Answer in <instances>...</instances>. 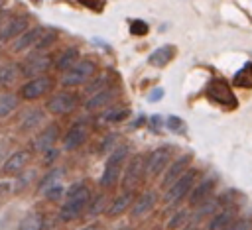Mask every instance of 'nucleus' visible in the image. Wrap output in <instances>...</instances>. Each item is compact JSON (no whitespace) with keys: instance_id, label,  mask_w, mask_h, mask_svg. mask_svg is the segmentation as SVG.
Instances as JSON below:
<instances>
[{"instance_id":"nucleus-25","label":"nucleus","mask_w":252,"mask_h":230,"mask_svg":"<svg viewBox=\"0 0 252 230\" xmlns=\"http://www.w3.org/2000/svg\"><path fill=\"white\" fill-rule=\"evenodd\" d=\"M112 85H116V77H114L110 71H98V73L83 86L81 96H83V100H85V98H89V96H93V94H96V92H100V90H104V88H108V86H112Z\"/></svg>"},{"instance_id":"nucleus-34","label":"nucleus","mask_w":252,"mask_h":230,"mask_svg":"<svg viewBox=\"0 0 252 230\" xmlns=\"http://www.w3.org/2000/svg\"><path fill=\"white\" fill-rule=\"evenodd\" d=\"M39 173V167L35 169V167H28L20 177H16L14 179V195H22V193H26L28 191V187H35V181H33V177Z\"/></svg>"},{"instance_id":"nucleus-45","label":"nucleus","mask_w":252,"mask_h":230,"mask_svg":"<svg viewBox=\"0 0 252 230\" xmlns=\"http://www.w3.org/2000/svg\"><path fill=\"white\" fill-rule=\"evenodd\" d=\"M77 230H106V220H102V218H94V220L85 222V224L79 226Z\"/></svg>"},{"instance_id":"nucleus-3","label":"nucleus","mask_w":252,"mask_h":230,"mask_svg":"<svg viewBox=\"0 0 252 230\" xmlns=\"http://www.w3.org/2000/svg\"><path fill=\"white\" fill-rule=\"evenodd\" d=\"M201 177H203V171H201L197 165H191L173 185H169V187L161 193L159 202H161L165 208H177V206H181V202L187 199L189 191L195 187V183H197Z\"/></svg>"},{"instance_id":"nucleus-28","label":"nucleus","mask_w":252,"mask_h":230,"mask_svg":"<svg viewBox=\"0 0 252 230\" xmlns=\"http://www.w3.org/2000/svg\"><path fill=\"white\" fill-rule=\"evenodd\" d=\"M132 114L130 106L122 104V102H116L108 108H104L102 112H98V122L102 124H122L124 120H128Z\"/></svg>"},{"instance_id":"nucleus-10","label":"nucleus","mask_w":252,"mask_h":230,"mask_svg":"<svg viewBox=\"0 0 252 230\" xmlns=\"http://www.w3.org/2000/svg\"><path fill=\"white\" fill-rule=\"evenodd\" d=\"M61 126L59 122L51 120V122H45V126H41L30 140H28V149L33 153V157H39L43 151L51 149V147H57V144L61 142Z\"/></svg>"},{"instance_id":"nucleus-36","label":"nucleus","mask_w":252,"mask_h":230,"mask_svg":"<svg viewBox=\"0 0 252 230\" xmlns=\"http://www.w3.org/2000/svg\"><path fill=\"white\" fill-rule=\"evenodd\" d=\"M65 191H67V187L63 185V181H59V183L49 185L47 189H43L41 191V197H43V201L47 204H61L63 199H65Z\"/></svg>"},{"instance_id":"nucleus-29","label":"nucleus","mask_w":252,"mask_h":230,"mask_svg":"<svg viewBox=\"0 0 252 230\" xmlns=\"http://www.w3.org/2000/svg\"><path fill=\"white\" fill-rule=\"evenodd\" d=\"M65 167H61V165H53V167H49V169H45L43 171V175H39L37 177V181H35V187H33V195L37 197V195H41V191L43 189H47L49 185H55V183H59L63 177H65Z\"/></svg>"},{"instance_id":"nucleus-11","label":"nucleus","mask_w":252,"mask_h":230,"mask_svg":"<svg viewBox=\"0 0 252 230\" xmlns=\"http://www.w3.org/2000/svg\"><path fill=\"white\" fill-rule=\"evenodd\" d=\"M173 157H175V145H169V144L158 145L150 153H146V181L156 183L161 177V173L167 169Z\"/></svg>"},{"instance_id":"nucleus-39","label":"nucleus","mask_w":252,"mask_h":230,"mask_svg":"<svg viewBox=\"0 0 252 230\" xmlns=\"http://www.w3.org/2000/svg\"><path fill=\"white\" fill-rule=\"evenodd\" d=\"M118 144H122L120 134H116V132L106 134V136L102 138V142H100V153H110Z\"/></svg>"},{"instance_id":"nucleus-46","label":"nucleus","mask_w":252,"mask_h":230,"mask_svg":"<svg viewBox=\"0 0 252 230\" xmlns=\"http://www.w3.org/2000/svg\"><path fill=\"white\" fill-rule=\"evenodd\" d=\"M163 120H165V118H161V116H158V114H156V116H152V118H150L148 126H150L154 132H159V126H163ZM163 128H165V126H163Z\"/></svg>"},{"instance_id":"nucleus-48","label":"nucleus","mask_w":252,"mask_h":230,"mask_svg":"<svg viewBox=\"0 0 252 230\" xmlns=\"http://www.w3.org/2000/svg\"><path fill=\"white\" fill-rule=\"evenodd\" d=\"M181 230H203L201 228V224H193V222H189L185 228H181Z\"/></svg>"},{"instance_id":"nucleus-14","label":"nucleus","mask_w":252,"mask_h":230,"mask_svg":"<svg viewBox=\"0 0 252 230\" xmlns=\"http://www.w3.org/2000/svg\"><path fill=\"white\" fill-rule=\"evenodd\" d=\"M20 71H22V79H32V77H39V75H47L53 71V53L45 51V53H35L30 51L20 59Z\"/></svg>"},{"instance_id":"nucleus-21","label":"nucleus","mask_w":252,"mask_h":230,"mask_svg":"<svg viewBox=\"0 0 252 230\" xmlns=\"http://www.w3.org/2000/svg\"><path fill=\"white\" fill-rule=\"evenodd\" d=\"M136 193L138 191H118L106 204V210L102 214V220L106 222H112V220H118L122 218L124 214H128L134 199H136Z\"/></svg>"},{"instance_id":"nucleus-12","label":"nucleus","mask_w":252,"mask_h":230,"mask_svg":"<svg viewBox=\"0 0 252 230\" xmlns=\"http://www.w3.org/2000/svg\"><path fill=\"white\" fill-rule=\"evenodd\" d=\"M159 191L154 189V187H144L136 193V199L128 210V216L132 222H140L144 218H148L159 204Z\"/></svg>"},{"instance_id":"nucleus-43","label":"nucleus","mask_w":252,"mask_h":230,"mask_svg":"<svg viewBox=\"0 0 252 230\" xmlns=\"http://www.w3.org/2000/svg\"><path fill=\"white\" fill-rule=\"evenodd\" d=\"M81 6H85L87 10H91V12H96V14H100L102 10H104V6H106V0H77Z\"/></svg>"},{"instance_id":"nucleus-30","label":"nucleus","mask_w":252,"mask_h":230,"mask_svg":"<svg viewBox=\"0 0 252 230\" xmlns=\"http://www.w3.org/2000/svg\"><path fill=\"white\" fill-rule=\"evenodd\" d=\"M108 193L106 191H94L91 201H89V206H87V212H85V218L89 220H94V218H102L104 210H106V204H108Z\"/></svg>"},{"instance_id":"nucleus-26","label":"nucleus","mask_w":252,"mask_h":230,"mask_svg":"<svg viewBox=\"0 0 252 230\" xmlns=\"http://www.w3.org/2000/svg\"><path fill=\"white\" fill-rule=\"evenodd\" d=\"M22 100L16 90H2L0 92V124L14 118V114L20 110Z\"/></svg>"},{"instance_id":"nucleus-52","label":"nucleus","mask_w":252,"mask_h":230,"mask_svg":"<svg viewBox=\"0 0 252 230\" xmlns=\"http://www.w3.org/2000/svg\"><path fill=\"white\" fill-rule=\"evenodd\" d=\"M0 63H2V53H0Z\"/></svg>"},{"instance_id":"nucleus-50","label":"nucleus","mask_w":252,"mask_h":230,"mask_svg":"<svg viewBox=\"0 0 252 230\" xmlns=\"http://www.w3.org/2000/svg\"><path fill=\"white\" fill-rule=\"evenodd\" d=\"M30 2H32V4H35V6H37V4H39V2H41V0H30Z\"/></svg>"},{"instance_id":"nucleus-13","label":"nucleus","mask_w":252,"mask_h":230,"mask_svg":"<svg viewBox=\"0 0 252 230\" xmlns=\"http://www.w3.org/2000/svg\"><path fill=\"white\" fill-rule=\"evenodd\" d=\"M33 153L28 149V145L16 147L0 165V179H10L14 181L16 177H20L32 163H33Z\"/></svg>"},{"instance_id":"nucleus-33","label":"nucleus","mask_w":252,"mask_h":230,"mask_svg":"<svg viewBox=\"0 0 252 230\" xmlns=\"http://www.w3.org/2000/svg\"><path fill=\"white\" fill-rule=\"evenodd\" d=\"M57 39H59V31H57V29H43V33L39 35V39L35 41V45H33L32 51H35V53L51 51V49L55 47ZM28 53H30V51H28Z\"/></svg>"},{"instance_id":"nucleus-20","label":"nucleus","mask_w":252,"mask_h":230,"mask_svg":"<svg viewBox=\"0 0 252 230\" xmlns=\"http://www.w3.org/2000/svg\"><path fill=\"white\" fill-rule=\"evenodd\" d=\"M118 98H120V86H118V83H116V85H112V86H108V88H104V90H100V92H96V94L85 98L81 106H83V110H85L87 114H98V112H102L104 108L116 104Z\"/></svg>"},{"instance_id":"nucleus-16","label":"nucleus","mask_w":252,"mask_h":230,"mask_svg":"<svg viewBox=\"0 0 252 230\" xmlns=\"http://www.w3.org/2000/svg\"><path fill=\"white\" fill-rule=\"evenodd\" d=\"M217 187H219V177H217V175H213V173L203 175V177L195 183V187L189 191V195H187V199H185L187 208L193 210L195 206H199V204L207 202L209 199H213V197L217 195Z\"/></svg>"},{"instance_id":"nucleus-4","label":"nucleus","mask_w":252,"mask_h":230,"mask_svg":"<svg viewBox=\"0 0 252 230\" xmlns=\"http://www.w3.org/2000/svg\"><path fill=\"white\" fill-rule=\"evenodd\" d=\"M81 104H83V96L77 88H61V90H53L45 98L43 110L47 112V116L63 118V116H69L75 110H79Z\"/></svg>"},{"instance_id":"nucleus-22","label":"nucleus","mask_w":252,"mask_h":230,"mask_svg":"<svg viewBox=\"0 0 252 230\" xmlns=\"http://www.w3.org/2000/svg\"><path fill=\"white\" fill-rule=\"evenodd\" d=\"M22 71H20V59H14L12 55L2 59L0 63V92L2 90H14L22 83Z\"/></svg>"},{"instance_id":"nucleus-19","label":"nucleus","mask_w":252,"mask_h":230,"mask_svg":"<svg viewBox=\"0 0 252 230\" xmlns=\"http://www.w3.org/2000/svg\"><path fill=\"white\" fill-rule=\"evenodd\" d=\"M32 26L30 14H10V18L0 26V49L8 47L16 37H20Z\"/></svg>"},{"instance_id":"nucleus-44","label":"nucleus","mask_w":252,"mask_h":230,"mask_svg":"<svg viewBox=\"0 0 252 230\" xmlns=\"http://www.w3.org/2000/svg\"><path fill=\"white\" fill-rule=\"evenodd\" d=\"M148 31H150V28H148V24L144 20H134L130 24V33L132 35H146Z\"/></svg>"},{"instance_id":"nucleus-51","label":"nucleus","mask_w":252,"mask_h":230,"mask_svg":"<svg viewBox=\"0 0 252 230\" xmlns=\"http://www.w3.org/2000/svg\"><path fill=\"white\" fill-rule=\"evenodd\" d=\"M4 4H6V0H0V10L4 8Z\"/></svg>"},{"instance_id":"nucleus-7","label":"nucleus","mask_w":252,"mask_h":230,"mask_svg":"<svg viewBox=\"0 0 252 230\" xmlns=\"http://www.w3.org/2000/svg\"><path fill=\"white\" fill-rule=\"evenodd\" d=\"M14 134L18 138H32L41 126L47 122V112L43 106H26L24 110H18L14 114Z\"/></svg>"},{"instance_id":"nucleus-31","label":"nucleus","mask_w":252,"mask_h":230,"mask_svg":"<svg viewBox=\"0 0 252 230\" xmlns=\"http://www.w3.org/2000/svg\"><path fill=\"white\" fill-rule=\"evenodd\" d=\"M171 210L173 212L165 220V230H181L191 222V208L177 206V208H171Z\"/></svg>"},{"instance_id":"nucleus-5","label":"nucleus","mask_w":252,"mask_h":230,"mask_svg":"<svg viewBox=\"0 0 252 230\" xmlns=\"http://www.w3.org/2000/svg\"><path fill=\"white\" fill-rule=\"evenodd\" d=\"M98 71H100L98 63L93 57H81L67 71L59 75L57 83L61 85V88H79V86H85Z\"/></svg>"},{"instance_id":"nucleus-9","label":"nucleus","mask_w":252,"mask_h":230,"mask_svg":"<svg viewBox=\"0 0 252 230\" xmlns=\"http://www.w3.org/2000/svg\"><path fill=\"white\" fill-rule=\"evenodd\" d=\"M203 94L211 104H215V106H219V108H222L226 112H232V110L238 108V98H236V94L232 90V85H228L220 77H213L207 83Z\"/></svg>"},{"instance_id":"nucleus-47","label":"nucleus","mask_w":252,"mask_h":230,"mask_svg":"<svg viewBox=\"0 0 252 230\" xmlns=\"http://www.w3.org/2000/svg\"><path fill=\"white\" fill-rule=\"evenodd\" d=\"M161 96H163V88H154V90L148 94V100H150V102H158Z\"/></svg>"},{"instance_id":"nucleus-24","label":"nucleus","mask_w":252,"mask_h":230,"mask_svg":"<svg viewBox=\"0 0 252 230\" xmlns=\"http://www.w3.org/2000/svg\"><path fill=\"white\" fill-rule=\"evenodd\" d=\"M236 216H240V204L220 206L205 224V230H224Z\"/></svg>"},{"instance_id":"nucleus-40","label":"nucleus","mask_w":252,"mask_h":230,"mask_svg":"<svg viewBox=\"0 0 252 230\" xmlns=\"http://www.w3.org/2000/svg\"><path fill=\"white\" fill-rule=\"evenodd\" d=\"M14 197V181L10 179H0V208L10 202Z\"/></svg>"},{"instance_id":"nucleus-18","label":"nucleus","mask_w":252,"mask_h":230,"mask_svg":"<svg viewBox=\"0 0 252 230\" xmlns=\"http://www.w3.org/2000/svg\"><path fill=\"white\" fill-rule=\"evenodd\" d=\"M57 220V212H49L41 206L28 210L16 224V230H53V222Z\"/></svg>"},{"instance_id":"nucleus-6","label":"nucleus","mask_w":252,"mask_h":230,"mask_svg":"<svg viewBox=\"0 0 252 230\" xmlns=\"http://www.w3.org/2000/svg\"><path fill=\"white\" fill-rule=\"evenodd\" d=\"M57 86V79L53 73L47 75H39V77H32L20 83V86L16 88L18 96L22 102H37L41 98H47Z\"/></svg>"},{"instance_id":"nucleus-32","label":"nucleus","mask_w":252,"mask_h":230,"mask_svg":"<svg viewBox=\"0 0 252 230\" xmlns=\"http://www.w3.org/2000/svg\"><path fill=\"white\" fill-rule=\"evenodd\" d=\"M175 57V45H161L158 47L156 51L150 53L148 57V63L152 67H165L167 63H171Z\"/></svg>"},{"instance_id":"nucleus-8","label":"nucleus","mask_w":252,"mask_h":230,"mask_svg":"<svg viewBox=\"0 0 252 230\" xmlns=\"http://www.w3.org/2000/svg\"><path fill=\"white\" fill-rule=\"evenodd\" d=\"M144 183H146V153L142 151L130 153L122 169L118 191H140Z\"/></svg>"},{"instance_id":"nucleus-15","label":"nucleus","mask_w":252,"mask_h":230,"mask_svg":"<svg viewBox=\"0 0 252 230\" xmlns=\"http://www.w3.org/2000/svg\"><path fill=\"white\" fill-rule=\"evenodd\" d=\"M89 138H91V122L87 118H77L61 134V149L63 151H77L89 142Z\"/></svg>"},{"instance_id":"nucleus-41","label":"nucleus","mask_w":252,"mask_h":230,"mask_svg":"<svg viewBox=\"0 0 252 230\" xmlns=\"http://www.w3.org/2000/svg\"><path fill=\"white\" fill-rule=\"evenodd\" d=\"M16 149V142L14 138H8V136H2L0 138V165L4 163V159Z\"/></svg>"},{"instance_id":"nucleus-37","label":"nucleus","mask_w":252,"mask_h":230,"mask_svg":"<svg viewBox=\"0 0 252 230\" xmlns=\"http://www.w3.org/2000/svg\"><path fill=\"white\" fill-rule=\"evenodd\" d=\"M61 157V149L59 147H51V149H47V151H43L39 157H35V159H39V169H49V167H53V165H57V159Z\"/></svg>"},{"instance_id":"nucleus-27","label":"nucleus","mask_w":252,"mask_h":230,"mask_svg":"<svg viewBox=\"0 0 252 230\" xmlns=\"http://www.w3.org/2000/svg\"><path fill=\"white\" fill-rule=\"evenodd\" d=\"M81 59V51H79V47L77 45H67V47H63L57 55H53V71L55 73H63V71H67L75 61H79Z\"/></svg>"},{"instance_id":"nucleus-38","label":"nucleus","mask_w":252,"mask_h":230,"mask_svg":"<svg viewBox=\"0 0 252 230\" xmlns=\"http://www.w3.org/2000/svg\"><path fill=\"white\" fill-rule=\"evenodd\" d=\"M163 126H165V130H169V132H173V134H185V132H187L185 120L179 118V116H167V118L163 120Z\"/></svg>"},{"instance_id":"nucleus-1","label":"nucleus","mask_w":252,"mask_h":230,"mask_svg":"<svg viewBox=\"0 0 252 230\" xmlns=\"http://www.w3.org/2000/svg\"><path fill=\"white\" fill-rule=\"evenodd\" d=\"M93 193L94 189L89 179H81L69 185L65 191V199L57 208V220L61 224H73V222L85 220V212Z\"/></svg>"},{"instance_id":"nucleus-17","label":"nucleus","mask_w":252,"mask_h":230,"mask_svg":"<svg viewBox=\"0 0 252 230\" xmlns=\"http://www.w3.org/2000/svg\"><path fill=\"white\" fill-rule=\"evenodd\" d=\"M195 161V155L191 153V151H185V153H181V155H175L173 159H171V163L167 165V169L161 173V177L158 179L159 183H158V191H165L169 185H173L191 165H195L193 163Z\"/></svg>"},{"instance_id":"nucleus-2","label":"nucleus","mask_w":252,"mask_h":230,"mask_svg":"<svg viewBox=\"0 0 252 230\" xmlns=\"http://www.w3.org/2000/svg\"><path fill=\"white\" fill-rule=\"evenodd\" d=\"M130 144L122 142L118 144L110 153H106V159H104V165H102V173H100V179H98V187L106 193H112V191H118V183H120V177H122V169L126 165V159L130 157Z\"/></svg>"},{"instance_id":"nucleus-35","label":"nucleus","mask_w":252,"mask_h":230,"mask_svg":"<svg viewBox=\"0 0 252 230\" xmlns=\"http://www.w3.org/2000/svg\"><path fill=\"white\" fill-rule=\"evenodd\" d=\"M232 86L236 88H246L250 90L252 88V61H246L232 77Z\"/></svg>"},{"instance_id":"nucleus-23","label":"nucleus","mask_w":252,"mask_h":230,"mask_svg":"<svg viewBox=\"0 0 252 230\" xmlns=\"http://www.w3.org/2000/svg\"><path fill=\"white\" fill-rule=\"evenodd\" d=\"M43 29H45V28H41V26H30L20 37H16V39L8 45V53H10L12 57H20V55H26L28 51H32L33 45H35V41H37L39 35L43 33Z\"/></svg>"},{"instance_id":"nucleus-49","label":"nucleus","mask_w":252,"mask_h":230,"mask_svg":"<svg viewBox=\"0 0 252 230\" xmlns=\"http://www.w3.org/2000/svg\"><path fill=\"white\" fill-rule=\"evenodd\" d=\"M112 230H132L130 226H118V228H112Z\"/></svg>"},{"instance_id":"nucleus-42","label":"nucleus","mask_w":252,"mask_h":230,"mask_svg":"<svg viewBox=\"0 0 252 230\" xmlns=\"http://www.w3.org/2000/svg\"><path fill=\"white\" fill-rule=\"evenodd\" d=\"M224 230H252V218L250 216H236Z\"/></svg>"}]
</instances>
